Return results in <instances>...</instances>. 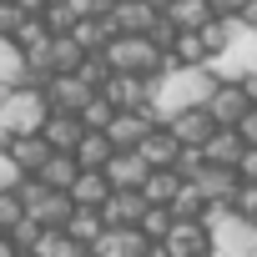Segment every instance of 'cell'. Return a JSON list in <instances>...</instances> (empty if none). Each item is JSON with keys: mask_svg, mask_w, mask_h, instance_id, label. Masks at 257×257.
Masks as SVG:
<instances>
[{"mask_svg": "<svg viewBox=\"0 0 257 257\" xmlns=\"http://www.w3.org/2000/svg\"><path fill=\"white\" fill-rule=\"evenodd\" d=\"M207 111H212V121L222 126V132H237V126L252 116V101H247L242 86H217L212 101H207Z\"/></svg>", "mask_w": 257, "mask_h": 257, "instance_id": "cell-8", "label": "cell"}, {"mask_svg": "<svg viewBox=\"0 0 257 257\" xmlns=\"http://www.w3.org/2000/svg\"><path fill=\"white\" fill-rule=\"evenodd\" d=\"M101 217H106V227H142L147 197H142V192H116V197L101 207Z\"/></svg>", "mask_w": 257, "mask_h": 257, "instance_id": "cell-20", "label": "cell"}, {"mask_svg": "<svg viewBox=\"0 0 257 257\" xmlns=\"http://www.w3.org/2000/svg\"><path fill=\"white\" fill-rule=\"evenodd\" d=\"M106 177H111L116 192H142V187L152 182V167H147L142 152H116V162L106 167Z\"/></svg>", "mask_w": 257, "mask_h": 257, "instance_id": "cell-13", "label": "cell"}, {"mask_svg": "<svg viewBox=\"0 0 257 257\" xmlns=\"http://www.w3.org/2000/svg\"><path fill=\"white\" fill-rule=\"evenodd\" d=\"M207 6H212L217 21H242V11L252 6V0H207Z\"/></svg>", "mask_w": 257, "mask_h": 257, "instance_id": "cell-41", "label": "cell"}, {"mask_svg": "<svg viewBox=\"0 0 257 257\" xmlns=\"http://www.w3.org/2000/svg\"><path fill=\"white\" fill-rule=\"evenodd\" d=\"M21 26H26L21 6H16V0H0V41H16V36H21Z\"/></svg>", "mask_w": 257, "mask_h": 257, "instance_id": "cell-37", "label": "cell"}, {"mask_svg": "<svg viewBox=\"0 0 257 257\" xmlns=\"http://www.w3.org/2000/svg\"><path fill=\"white\" fill-rule=\"evenodd\" d=\"M242 91H247V101H252V106H257V76H252V81H247V86H242Z\"/></svg>", "mask_w": 257, "mask_h": 257, "instance_id": "cell-49", "label": "cell"}, {"mask_svg": "<svg viewBox=\"0 0 257 257\" xmlns=\"http://www.w3.org/2000/svg\"><path fill=\"white\" fill-rule=\"evenodd\" d=\"M11 147H16V132H11L6 121H0V152H11Z\"/></svg>", "mask_w": 257, "mask_h": 257, "instance_id": "cell-47", "label": "cell"}, {"mask_svg": "<svg viewBox=\"0 0 257 257\" xmlns=\"http://www.w3.org/2000/svg\"><path fill=\"white\" fill-rule=\"evenodd\" d=\"M212 91H217V76L207 66H182L177 56H167L162 61V81H157V101H152L147 116H152V126H172L177 116L207 106Z\"/></svg>", "mask_w": 257, "mask_h": 257, "instance_id": "cell-1", "label": "cell"}, {"mask_svg": "<svg viewBox=\"0 0 257 257\" xmlns=\"http://www.w3.org/2000/svg\"><path fill=\"white\" fill-rule=\"evenodd\" d=\"M242 36H247V26H242V21H212V26L202 31V41H207L212 61H217V56H227V51H232Z\"/></svg>", "mask_w": 257, "mask_h": 257, "instance_id": "cell-26", "label": "cell"}, {"mask_svg": "<svg viewBox=\"0 0 257 257\" xmlns=\"http://www.w3.org/2000/svg\"><path fill=\"white\" fill-rule=\"evenodd\" d=\"M106 232H111V227H106V217H101V212H91V207H76V217H71V227H66V237H71L76 247H96Z\"/></svg>", "mask_w": 257, "mask_h": 257, "instance_id": "cell-24", "label": "cell"}, {"mask_svg": "<svg viewBox=\"0 0 257 257\" xmlns=\"http://www.w3.org/2000/svg\"><path fill=\"white\" fill-rule=\"evenodd\" d=\"M202 152H207V162H212V167H232V172H237V167H242V157H247V142H242V132H217Z\"/></svg>", "mask_w": 257, "mask_h": 257, "instance_id": "cell-23", "label": "cell"}, {"mask_svg": "<svg viewBox=\"0 0 257 257\" xmlns=\"http://www.w3.org/2000/svg\"><path fill=\"white\" fill-rule=\"evenodd\" d=\"M51 61H56V76H76L86 66V51H81L76 36H56L51 41Z\"/></svg>", "mask_w": 257, "mask_h": 257, "instance_id": "cell-27", "label": "cell"}, {"mask_svg": "<svg viewBox=\"0 0 257 257\" xmlns=\"http://www.w3.org/2000/svg\"><path fill=\"white\" fill-rule=\"evenodd\" d=\"M237 177H242V182H257V147H247V157H242Z\"/></svg>", "mask_w": 257, "mask_h": 257, "instance_id": "cell-44", "label": "cell"}, {"mask_svg": "<svg viewBox=\"0 0 257 257\" xmlns=\"http://www.w3.org/2000/svg\"><path fill=\"white\" fill-rule=\"evenodd\" d=\"M26 217H31V212H26L21 192H0V232H16Z\"/></svg>", "mask_w": 257, "mask_h": 257, "instance_id": "cell-35", "label": "cell"}, {"mask_svg": "<svg viewBox=\"0 0 257 257\" xmlns=\"http://www.w3.org/2000/svg\"><path fill=\"white\" fill-rule=\"evenodd\" d=\"M106 61H111L116 76H162V61H167V56H162L147 36H116L111 51H106Z\"/></svg>", "mask_w": 257, "mask_h": 257, "instance_id": "cell-5", "label": "cell"}, {"mask_svg": "<svg viewBox=\"0 0 257 257\" xmlns=\"http://www.w3.org/2000/svg\"><path fill=\"white\" fill-rule=\"evenodd\" d=\"M182 66H212V51H207V41H202V31H182V41H177V51H172Z\"/></svg>", "mask_w": 257, "mask_h": 257, "instance_id": "cell-31", "label": "cell"}, {"mask_svg": "<svg viewBox=\"0 0 257 257\" xmlns=\"http://www.w3.org/2000/svg\"><path fill=\"white\" fill-rule=\"evenodd\" d=\"M207 71L217 76V86H247V81L257 76V31H247V36H242L227 56H217Z\"/></svg>", "mask_w": 257, "mask_h": 257, "instance_id": "cell-6", "label": "cell"}, {"mask_svg": "<svg viewBox=\"0 0 257 257\" xmlns=\"http://www.w3.org/2000/svg\"><path fill=\"white\" fill-rule=\"evenodd\" d=\"M237 217H247V222H257V182H242V192H237V207H232Z\"/></svg>", "mask_w": 257, "mask_h": 257, "instance_id": "cell-40", "label": "cell"}, {"mask_svg": "<svg viewBox=\"0 0 257 257\" xmlns=\"http://www.w3.org/2000/svg\"><path fill=\"white\" fill-rule=\"evenodd\" d=\"M116 6H121V0H71V11H76L81 21H106Z\"/></svg>", "mask_w": 257, "mask_h": 257, "instance_id": "cell-38", "label": "cell"}, {"mask_svg": "<svg viewBox=\"0 0 257 257\" xmlns=\"http://www.w3.org/2000/svg\"><path fill=\"white\" fill-rule=\"evenodd\" d=\"M116 116H121V111H116V106H111L106 96H96V101H91V106L81 111V121H86V132H111V121H116Z\"/></svg>", "mask_w": 257, "mask_h": 257, "instance_id": "cell-34", "label": "cell"}, {"mask_svg": "<svg viewBox=\"0 0 257 257\" xmlns=\"http://www.w3.org/2000/svg\"><path fill=\"white\" fill-rule=\"evenodd\" d=\"M217 132H222V126L212 121V111H207V106H197V111H187V116H177V121H172V137H177L182 147H207Z\"/></svg>", "mask_w": 257, "mask_h": 257, "instance_id": "cell-16", "label": "cell"}, {"mask_svg": "<svg viewBox=\"0 0 257 257\" xmlns=\"http://www.w3.org/2000/svg\"><path fill=\"white\" fill-rule=\"evenodd\" d=\"M207 227H212V242H217L212 257H257V222L237 217L232 207H212Z\"/></svg>", "mask_w": 257, "mask_h": 257, "instance_id": "cell-4", "label": "cell"}, {"mask_svg": "<svg viewBox=\"0 0 257 257\" xmlns=\"http://www.w3.org/2000/svg\"><path fill=\"white\" fill-rule=\"evenodd\" d=\"M111 197H116V187H111L106 172H81V182L71 187V202H76V207H91V212H101Z\"/></svg>", "mask_w": 257, "mask_h": 257, "instance_id": "cell-21", "label": "cell"}, {"mask_svg": "<svg viewBox=\"0 0 257 257\" xmlns=\"http://www.w3.org/2000/svg\"><path fill=\"white\" fill-rule=\"evenodd\" d=\"M21 257H31V252H21Z\"/></svg>", "mask_w": 257, "mask_h": 257, "instance_id": "cell-52", "label": "cell"}, {"mask_svg": "<svg viewBox=\"0 0 257 257\" xmlns=\"http://www.w3.org/2000/svg\"><path fill=\"white\" fill-rule=\"evenodd\" d=\"M167 21H172L177 31H207L217 16H212V6H207V0H177V6L167 11Z\"/></svg>", "mask_w": 257, "mask_h": 257, "instance_id": "cell-25", "label": "cell"}, {"mask_svg": "<svg viewBox=\"0 0 257 257\" xmlns=\"http://www.w3.org/2000/svg\"><path fill=\"white\" fill-rule=\"evenodd\" d=\"M51 142L46 137H16V147H11V162L21 167V177H41L46 167H51Z\"/></svg>", "mask_w": 257, "mask_h": 257, "instance_id": "cell-17", "label": "cell"}, {"mask_svg": "<svg viewBox=\"0 0 257 257\" xmlns=\"http://www.w3.org/2000/svg\"><path fill=\"white\" fill-rule=\"evenodd\" d=\"M76 252H81V247H76L66 232H46V237L36 242V252H31V257H76Z\"/></svg>", "mask_w": 257, "mask_h": 257, "instance_id": "cell-36", "label": "cell"}, {"mask_svg": "<svg viewBox=\"0 0 257 257\" xmlns=\"http://www.w3.org/2000/svg\"><path fill=\"white\" fill-rule=\"evenodd\" d=\"M172 227H177L172 207H147V217H142V232H147V242H167V237H172Z\"/></svg>", "mask_w": 257, "mask_h": 257, "instance_id": "cell-32", "label": "cell"}, {"mask_svg": "<svg viewBox=\"0 0 257 257\" xmlns=\"http://www.w3.org/2000/svg\"><path fill=\"white\" fill-rule=\"evenodd\" d=\"M152 132H157V126H152V116H147V111H121V116L111 121V132H106V137H111V147H116V152H142Z\"/></svg>", "mask_w": 257, "mask_h": 257, "instance_id": "cell-11", "label": "cell"}, {"mask_svg": "<svg viewBox=\"0 0 257 257\" xmlns=\"http://www.w3.org/2000/svg\"><path fill=\"white\" fill-rule=\"evenodd\" d=\"M41 21H46V31H51V36H71V31L81 26V16L71 11V0H56V6H51Z\"/></svg>", "mask_w": 257, "mask_h": 257, "instance_id": "cell-33", "label": "cell"}, {"mask_svg": "<svg viewBox=\"0 0 257 257\" xmlns=\"http://www.w3.org/2000/svg\"><path fill=\"white\" fill-rule=\"evenodd\" d=\"M182 152H187V147L172 137V126H157V132L147 137V147H142V157H147V167H152V172H177Z\"/></svg>", "mask_w": 257, "mask_h": 257, "instance_id": "cell-15", "label": "cell"}, {"mask_svg": "<svg viewBox=\"0 0 257 257\" xmlns=\"http://www.w3.org/2000/svg\"><path fill=\"white\" fill-rule=\"evenodd\" d=\"M11 91H16V86H6V81H0V106H6V101H11Z\"/></svg>", "mask_w": 257, "mask_h": 257, "instance_id": "cell-50", "label": "cell"}, {"mask_svg": "<svg viewBox=\"0 0 257 257\" xmlns=\"http://www.w3.org/2000/svg\"><path fill=\"white\" fill-rule=\"evenodd\" d=\"M51 116H56V111H51L46 91H36V86H16V91H11V101L0 106V121H6L16 137H46Z\"/></svg>", "mask_w": 257, "mask_h": 257, "instance_id": "cell-2", "label": "cell"}, {"mask_svg": "<svg viewBox=\"0 0 257 257\" xmlns=\"http://www.w3.org/2000/svg\"><path fill=\"white\" fill-rule=\"evenodd\" d=\"M11 237H16V247H21V252H36V242L46 237V227H41L36 217H26V222H21V227L11 232Z\"/></svg>", "mask_w": 257, "mask_h": 257, "instance_id": "cell-39", "label": "cell"}, {"mask_svg": "<svg viewBox=\"0 0 257 257\" xmlns=\"http://www.w3.org/2000/svg\"><path fill=\"white\" fill-rule=\"evenodd\" d=\"M0 257H21V247H16V237H11V232H0Z\"/></svg>", "mask_w": 257, "mask_h": 257, "instance_id": "cell-46", "label": "cell"}, {"mask_svg": "<svg viewBox=\"0 0 257 257\" xmlns=\"http://www.w3.org/2000/svg\"><path fill=\"white\" fill-rule=\"evenodd\" d=\"M157 81H162V76H116L101 96H106L116 111H152V101H157Z\"/></svg>", "mask_w": 257, "mask_h": 257, "instance_id": "cell-7", "label": "cell"}, {"mask_svg": "<svg viewBox=\"0 0 257 257\" xmlns=\"http://www.w3.org/2000/svg\"><path fill=\"white\" fill-rule=\"evenodd\" d=\"M237 132H242V142H247V147H257V106H252V116L237 126Z\"/></svg>", "mask_w": 257, "mask_h": 257, "instance_id": "cell-45", "label": "cell"}, {"mask_svg": "<svg viewBox=\"0 0 257 257\" xmlns=\"http://www.w3.org/2000/svg\"><path fill=\"white\" fill-rule=\"evenodd\" d=\"M207 212H212V202H207L192 182H187V187L177 192V202H172V217H177V222H207Z\"/></svg>", "mask_w": 257, "mask_h": 257, "instance_id": "cell-30", "label": "cell"}, {"mask_svg": "<svg viewBox=\"0 0 257 257\" xmlns=\"http://www.w3.org/2000/svg\"><path fill=\"white\" fill-rule=\"evenodd\" d=\"M111 21H116L121 36H152V26H157L162 16L147 6V0H121V6L111 11Z\"/></svg>", "mask_w": 257, "mask_h": 257, "instance_id": "cell-19", "label": "cell"}, {"mask_svg": "<svg viewBox=\"0 0 257 257\" xmlns=\"http://www.w3.org/2000/svg\"><path fill=\"white\" fill-rule=\"evenodd\" d=\"M167 252H172V257H212V252H217L212 227H207V222H177L172 237H167Z\"/></svg>", "mask_w": 257, "mask_h": 257, "instance_id": "cell-10", "label": "cell"}, {"mask_svg": "<svg viewBox=\"0 0 257 257\" xmlns=\"http://www.w3.org/2000/svg\"><path fill=\"white\" fill-rule=\"evenodd\" d=\"M21 202H26V212L46 227V232H66L71 227V217H76V202H71V192H51L41 177H26L21 187Z\"/></svg>", "mask_w": 257, "mask_h": 257, "instance_id": "cell-3", "label": "cell"}, {"mask_svg": "<svg viewBox=\"0 0 257 257\" xmlns=\"http://www.w3.org/2000/svg\"><path fill=\"white\" fill-rule=\"evenodd\" d=\"M16 6H21V16H26V21H41V16L56 6V0H16Z\"/></svg>", "mask_w": 257, "mask_h": 257, "instance_id": "cell-43", "label": "cell"}, {"mask_svg": "<svg viewBox=\"0 0 257 257\" xmlns=\"http://www.w3.org/2000/svg\"><path fill=\"white\" fill-rule=\"evenodd\" d=\"M111 162H116L111 137H106V132H86V142L76 147V167H81V172H106Z\"/></svg>", "mask_w": 257, "mask_h": 257, "instance_id": "cell-22", "label": "cell"}, {"mask_svg": "<svg viewBox=\"0 0 257 257\" xmlns=\"http://www.w3.org/2000/svg\"><path fill=\"white\" fill-rule=\"evenodd\" d=\"M41 182H46L51 192H71V187L81 182V167H76V157H61V152H56V157H51V167L41 172Z\"/></svg>", "mask_w": 257, "mask_h": 257, "instance_id": "cell-29", "label": "cell"}, {"mask_svg": "<svg viewBox=\"0 0 257 257\" xmlns=\"http://www.w3.org/2000/svg\"><path fill=\"white\" fill-rule=\"evenodd\" d=\"M26 177H21V167L11 162V152H0V192H16Z\"/></svg>", "mask_w": 257, "mask_h": 257, "instance_id": "cell-42", "label": "cell"}, {"mask_svg": "<svg viewBox=\"0 0 257 257\" xmlns=\"http://www.w3.org/2000/svg\"><path fill=\"white\" fill-rule=\"evenodd\" d=\"M242 26H247V31H257V0H252V6L242 11Z\"/></svg>", "mask_w": 257, "mask_h": 257, "instance_id": "cell-48", "label": "cell"}, {"mask_svg": "<svg viewBox=\"0 0 257 257\" xmlns=\"http://www.w3.org/2000/svg\"><path fill=\"white\" fill-rule=\"evenodd\" d=\"M76 257H96V252H91V247H81V252H76Z\"/></svg>", "mask_w": 257, "mask_h": 257, "instance_id": "cell-51", "label": "cell"}, {"mask_svg": "<svg viewBox=\"0 0 257 257\" xmlns=\"http://www.w3.org/2000/svg\"><path fill=\"white\" fill-rule=\"evenodd\" d=\"M46 101H51V111H66V116H81L91 101H96V91L81 81V76H56L51 86H46Z\"/></svg>", "mask_w": 257, "mask_h": 257, "instance_id": "cell-9", "label": "cell"}, {"mask_svg": "<svg viewBox=\"0 0 257 257\" xmlns=\"http://www.w3.org/2000/svg\"><path fill=\"white\" fill-rule=\"evenodd\" d=\"M91 252H96V257H147V252H152V242H147V232H142V227H111Z\"/></svg>", "mask_w": 257, "mask_h": 257, "instance_id": "cell-14", "label": "cell"}, {"mask_svg": "<svg viewBox=\"0 0 257 257\" xmlns=\"http://www.w3.org/2000/svg\"><path fill=\"white\" fill-rule=\"evenodd\" d=\"M212 207H237V192H242V177L232 172V167H207L197 182H192Z\"/></svg>", "mask_w": 257, "mask_h": 257, "instance_id": "cell-12", "label": "cell"}, {"mask_svg": "<svg viewBox=\"0 0 257 257\" xmlns=\"http://www.w3.org/2000/svg\"><path fill=\"white\" fill-rule=\"evenodd\" d=\"M182 187H187V182H182L177 172H152V182L142 187V197H147V207H172Z\"/></svg>", "mask_w": 257, "mask_h": 257, "instance_id": "cell-28", "label": "cell"}, {"mask_svg": "<svg viewBox=\"0 0 257 257\" xmlns=\"http://www.w3.org/2000/svg\"><path fill=\"white\" fill-rule=\"evenodd\" d=\"M46 142H51V152H61V157H76V147L86 142V121H81V116H66V111H56V116H51V126H46Z\"/></svg>", "mask_w": 257, "mask_h": 257, "instance_id": "cell-18", "label": "cell"}]
</instances>
